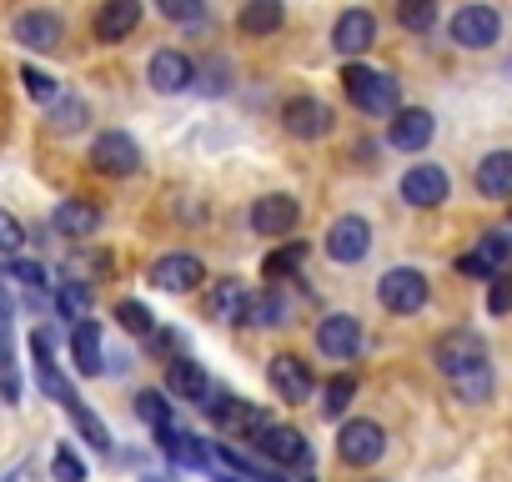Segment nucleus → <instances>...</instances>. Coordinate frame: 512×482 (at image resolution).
Listing matches in <instances>:
<instances>
[{
  "mask_svg": "<svg viewBox=\"0 0 512 482\" xmlns=\"http://www.w3.org/2000/svg\"><path fill=\"white\" fill-rule=\"evenodd\" d=\"M342 91H347V101H352L357 111H367V116H392V111H397V81L382 76V71H372V66H362V61H347Z\"/></svg>",
  "mask_w": 512,
  "mask_h": 482,
  "instance_id": "nucleus-1",
  "label": "nucleus"
},
{
  "mask_svg": "<svg viewBox=\"0 0 512 482\" xmlns=\"http://www.w3.org/2000/svg\"><path fill=\"white\" fill-rule=\"evenodd\" d=\"M211 397V392H206ZM211 417H216V427L221 432H236V442H256L267 427H272V412H262L256 402H241V397H211V402H201Z\"/></svg>",
  "mask_w": 512,
  "mask_h": 482,
  "instance_id": "nucleus-2",
  "label": "nucleus"
},
{
  "mask_svg": "<svg viewBox=\"0 0 512 482\" xmlns=\"http://www.w3.org/2000/svg\"><path fill=\"white\" fill-rule=\"evenodd\" d=\"M377 302L392 312V317H412L427 307V277L417 267H392L382 282H377Z\"/></svg>",
  "mask_w": 512,
  "mask_h": 482,
  "instance_id": "nucleus-3",
  "label": "nucleus"
},
{
  "mask_svg": "<svg viewBox=\"0 0 512 482\" xmlns=\"http://www.w3.org/2000/svg\"><path fill=\"white\" fill-rule=\"evenodd\" d=\"M497 36H502V16L487 6V0H477V6H462V11L452 16V41H457L462 51H492Z\"/></svg>",
  "mask_w": 512,
  "mask_h": 482,
  "instance_id": "nucleus-4",
  "label": "nucleus"
},
{
  "mask_svg": "<svg viewBox=\"0 0 512 482\" xmlns=\"http://www.w3.org/2000/svg\"><path fill=\"white\" fill-rule=\"evenodd\" d=\"M432 362H437V372H442V377H457V372H467V367L487 362V342H482L477 332H467V327H452V332H442V337H437Z\"/></svg>",
  "mask_w": 512,
  "mask_h": 482,
  "instance_id": "nucleus-5",
  "label": "nucleus"
},
{
  "mask_svg": "<svg viewBox=\"0 0 512 482\" xmlns=\"http://www.w3.org/2000/svg\"><path fill=\"white\" fill-rule=\"evenodd\" d=\"M91 166L101 176H136L141 171V146L126 131H101L91 141Z\"/></svg>",
  "mask_w": 512,
  "mask_h": 482,
  "instance_id": "nucleus-6",
  "label": "nucleus"
},
{
  "mask_svg": "<svg viewBox=\"0 0 512 482\" xmlns=\"http://www.w3.org/2000/svg\"><path fill=\"white\" fill-rule=\"evenodd\" d=\"M337 452H342V462H352V467H372V462L387 452V432H382L372 417H357V422L342 427Z\"/></svg>",
  "mask_w": 512,
  "mask_h": 482,
  "instance_id": "nucleus-7",
  "label": "nucleus"
},
{
  "mask_svg": "<svg viewBox=\"0 0 512 482\" xmlns=\"http://www.w3.org/2000/svg\"><path fill=\"white\" fill-rule=\"evenodd\" d=\"M282 126H287V136H297V141H317V136L332 131V106L317 101V96H292V101L282 106Z\"/></svg>",
  "mask_w": 512,
  "mask_h": 482,
  "instance_id": "nucleus-8",
  "label": "nucleus"
},
{
  "mask_svg": "<svg viewBox=\"0 0 512 482\" xmlns=\"http://www.w3.org/2000/svg\"><path fill=\"white\" fill-rule=\"evenodd\" d=\"M367 252H372V226H367L362 216H337L332 231H327V257L342 262V267H352V262H362Z\"/></svg>",
  "mask_w": 512,
  "mask_h": 482,
  "instance_id": "nucleus-9",
  "label": "nucleus"
},
{
  "mask_svg": "<svg viewBox=\"0 0 512 482\" xmlns=\"http://www.w3.org/2000/svg\"><path fill=\"white\" fill-rule=\"evenodd\" d=\"M447 191H452V181H447V171H442V166H432V161H422V166H412V171L402 176V201H407V206H417V211L442 206V201H447Z\"/></svg>",
  "mask_w": 512,
  "mask_h": 482,
  "instance_id": "nucleus-10",
  "label": "nucleus"
},
{
  "mask_svg": "<svg viewBox=\"0 0 512 482\" xmlns=\"http://www.w3.org/2000/svg\"><path fill=\"white\" fill-rule=\"evenodd\" d=\"M151 282H156L161 292H196V287L206 282V267H201V257H191V252H171V257H156V262H151Z\"/></svg>",
  "mask_w": 512,
  "mask_h": 482,
  "instance_id": "nucleus-11",
  "label": "nucleus"
},
{
  "mask_svg": "<svg viewBox=\"0 0 512 482\" xmlns=\"http://www.w3.org/2000/svg\"><path fill=\"white\" fill-rule=\"evenodd\" d=\"M11 36H16L26 51H56V46L66 41V26H61L56 11H21L16 26H11Z\"/></svg>",
  "mask_w": 512,
  "mask_h": 482,
  "instance_id": "nucleus-12",
  "label": "nucleus"
},
{
  "mask_svg": "<svg viewBox=\"0 0 512 482\" xmlns=\"http://www.w3.org/2000/svg\"><path fill=\"white\" fill-rule=\"evenodd\" d=\"M507 262H512V241H507V231H487L477 247L457 262V272H462V277H497Z\"/></svg>",
  "mask_w": 512,
  "mask_h": 482,
  "instance_id": "nucleus-13",
  "label": "nucleus"
},
{
  "mask_svg": "<svg viewBox=\"0 0 512 482\" xmlns=\"http://www.w3.org/2000/svg\"><path fill=\"white\" fill-rule=\"evenodd\" d=\"M372 41H377V16H372V11L352 6V11H342V16H337V26H332V46H337L347 61H352V56H362Z\"/></svg>",
  "mask_w": 512,
  "mask_h": 482,
  "instance_id": "nucleus-14",
  "label": "nucleus"
},
{
  "mask_svg": "<svg viewBox=\"0 0 512 482\" xmlns=\"http://www.w3.org/2000/svg\"><path fill=\"white\" fill-rule=\"evenodd\" d=\"M432 131H437L432 111H422V106H397V111H392V126H387V141H392L397 151H422V146L432 141Z\"/></svg>",
  "mask_w": 512,
  "mask_h": 482,
  "instance_id": "nucleus-15",
  "label": "nucleus"
},
{
  "mask_svg": "<svg viewBox=\"0 0 512 482\" xmlns=\"http://www.w3.org/2000/svg\"><path fill=\"white\" fill-rule=\"evenodd\" d=\"M267 377H272V387H277L282 402H307L312 397V367L297 352H277L272 367H267Z\"/></svg>",
  "mask_w": 512,
  "mask_h": 482,
  "instance_id": "nucleus-16",
  "label": "nucleus"
},
{
  "mask_svg": "<svg viewBox=\"0 0 512 482\" xmlns=\"http://www.w3.org/2000/svg\"><path fill=\"white\" fill-rule=\"evenodd\" d=\"M136 26H141V0H101V11H96V21H91L96 41H106V46L126 41Z\"/></svg>",
  "mask_w": 512,
  "mask_h": 482,
  "instance_id": "nucleus-17",
  "label": "nucleus"
},
{
  "mask_svg": "<svg viewBox=\"0 0 512 482\" xmlns=\"http://www.w3.org/2000/svg\"><path fill=\"white\" fill-rule=\"evenodd\" d=\"M146 81H151V91L176 96V91H186V86L196 81V66H191L181 51H156V56L146 61Z\"/></svg>",
  "mask_w": 512,
  "mask_h": 482,
  "instance_id": "nucleus-18",
  "label": "nucleus"
},
{
  "mask_svg": "<svg viewBox=\"0 0 512 482\" xmlns=\"http://www.w3.org/2000/svg\"><path fill=\"white\" fill-rule=\"evenodd\" d=\"M317 347H322L327 357H357V347H362V322L347 317V312H332L327 322H317Z\"/></svg>",
  "mask_w": 512,
  "mask_h": 482,
  "instance_id": "nucleus-19",
  "label": "nucleus"
},
{
  "mask_svg": "<svg viewBox=\"0 0 512 482\" xmlns=\"http://www.w3.org/2000/svg\"><path fill=\"white\" fill-rule=\"evenodd\" d=\"M297 216H302V206L292 196H282V191L277 196H262V201L251 206V226L262 231V236H287L297 226Z\"/></svg>",
  "mask_w": 512,
  "mask_h": 482,
  "instance_id": "nucleus-20",
  "label": "nucleus"
},
{
  "mask_svg": "<svg viewBox=\"0 0 512 482\" xmlns=\"http://www.w3.org/2000/svg\"><path fill=\"white\" fill-rule=\"evenodd\" d=\"M256 447H262L277 467H302V462L312 457V452H307V437H302L297 427H277V422L256 437Z\"/></svg>",
  "mask_w": 512,
  "mask_h": 482,
  "instance_id": "nucleus-21",
  "label": "nucleus"
},
{
  "mask_svg": "<svg viewBox=\"0 0 512 482\" xmlns=\"http://www.w3.org/2000/svg\"><path fill=\"white\" fill-rule=\"evenodd\" d=\"M206 312H211V322H246L251 317V292L236 277H221L206 297Z\"/></svg>",
  "mask_w": 512,
  "mask_h": 482,
  "instance_id": "nucleus-22",
  "label": "nucleus"
},
{
  "mask_svg": "<svg viewBox=\"0 0 512 482\" xmlns=\"http://www.w3.org/2000/svg\"><path fill=\"white\" fill-rule=\"evenodd\" d=\"M51 226H56L61 236H71V241H86V236L101 226V211H96V201H86V196H71V201H61V206H56Z\"/></svg>",
  "mask_w": 512,
  "mask_h": 482,
  "instance_id": "nucleus-23",
  "label": "nucleus"
},
{
  "mask_svg": "<svg viewBox=\"0 0 512 482\" xmlns=\"http://www.w3.org/2000/svg\"><path fill=\"white\" fill-rule=\"evenodd\" d=\"M282 21H287V0H246L236 16L241 36H277Z\"/></svg>",
  "mask_w": 512,
  "mask_h": 482,
  "instance_id": "nucleus-24",
  "label": "nucleus"
},
{
  "mask_svg": "<svg viewBox=\"0 0 512 482\" xmlns=\"http://www.w3.org/2000/svg\"><path fill=\"white\" fill-rule=\"evenodd\" d=\"M166 387H171L176 397H186V402H201V397L211 392V377H206V367H201L196 357H171V362H166Z\"/></svg>",
  "mask_w": 512,
  "mask_h": 482,
  "instance_id": "nucleus-25",
  "label": "nucleus"
},
{
  "mask_svg": "<svg viewBox=\"0 0 512 482\" xmlns=\"http://www.w3.org/2000/svg\"><path fill=\"white\" fill-rule=\"evenodd\" d=\"M477 191L482 196H492V201H502V196H512V151H487L482 161H477Z\"/></svg>",
  "mask_w": 512,
  "mask_h": 482,
  "instance_id": "nucleus-26",
  "label": "nucleus"
},
{
  "mask_svg": "<svg viewBox=\"0 0 512 482\" xmlns=\"http://www.w3.org/2000/svg\"><path fill=\"white\" fill-rule=\"evenodd\" d=\"M156 442H161V452L176 462V467H206L211 462V452H206V442L201 437H191V432H176V427H156Z\"/></svg>",
  "mask_w": 512,
  "mask_h": 482,
  "instance_id": "nucleus-27",
  "label": "nucleus"
},
{
  "mask_svg": "<svg viewBox=\"0 0 512 482\" xmlns=\"http://www.w3.org/2000/svg\"><path fill=\"white\" fill-rule=\"evenodd\" d=\"M71 357H76V372L81 377H96L106 362H101V327L91 322V317H81L76 322V332H71Z\"/></svg>",
  "mask_w": 512,
  "mask_h": 482,
  "instance_id": "nucleus-28",
  "label": "nucleus"
},
{
  "mask_svg": "<svg viewBox=\"0 0 512 482\" xmlns=\"http://www.w3.org/2000/svg\"><path fill=\"white\" fill-rule=\"evenodd\" d=\"M447 387L457 392V402H487L492 397V367L487 362H477V367H467V372H457V377H447Z\"/></svg>",
  "mask_w": 512,
  "mask_h": 482,
  "instance_id": "nucleus-29",
  "label": "nucleus"
},
{
  "mask_svg": "<svg viewBox=\"0 0 512 482\" xmlns=\"http://www.w3.org/2000/svg\"><path fill=\"white\" fill-rule=\"evenodd\" d=\"M86 126V101L81 96H56L51 101V131L56 136H76Z\"/></svg>",
  "mask_w": 512,
  "mask_h": 482,
  "instance_id": "nucleus-30",
  "label": "nucleus"
},
{
  "mask_svg": "<svg viewBox=\"0 0 512 482\" xmlns=\"http://www.w3.org/2000/svg\"><path fill=\"white\" fill-rule=\"evenodd\" d=\"M211 452H216V457H221V462H226L231 472H241V477H251V482H282L277 462H272V467H262V462H251V457H241V452H236V447H226V442H216Z\"/></svg>",
  "mask_w": 512,
  "mask_h": 482,
  "instance_id": "nucleus-31",
  "label": "nucleus"
},
{
  "mask_svg": "<svg viewBox=\"0 0 512 482\" xmlns=\"http://www.w3.org/2000/svg\"><path fill=\"white\" fill-rule=\"evenodd\" d=\"M302 262H307V241H287L282 252H272V257L262 262V272H267V282H287Z\"/></svg>",
  "mask_w": 512,
  "mask_h": 482,
  "instance_id": "nucleus-32",
  "label": "nucleus"
},
{
  "mask_svg": "<svg viewBox=\"0 0 512 482\" xmlns=\"http://www.w3.org/2000/svg\"><path fill=\"white\" fill-rule=\"evenodd\" d=\"M66 412H71V422L81 427V437H86V442H91L96 452H111V432H106V422H101V417H96V412H91L86 402H71Z\"/></svg>",
  "mask_w": 512,
  "mask_h": 482,
  "instance_id": "nucleus-33",
  "label": "nucleus"
},
{
  "mask_svg": "<svg viewBox=\"0 0 512 482\" xmlns=\"http://www.w3.org/2000/svg\"><path fill=\"white\" fill-rule=\"evenodd\" d=\"M201 96H226V86H231V61H201L196 66V81H191Z\"/></svg>",
  "mask_w": 512,
  "mask_h": 482,
  "instance_id": "nucleus-34",
  "label": "nucleus"
},
{
  "mask_svg": "<svg viewBox=\"0 0 512 482\" xmlns=\"http://www.w3.org/2000/svg\"><path fill=\"white\" fill-rule=\"evenodd\" d=\"M397 26L432 31L437 26V0H397Z\"/></svg>",
  "mask_w": 512,
  "mask_h": 482,
  "instance_id": "nucleus-35",
  "label": "nucleus"
},
{
  "mask_svg": "<svg viewBox=\"0 0 512 482\" xmlns=\"http://www.w3.org/2000/svg\"><path fill=\"white\" fill-rule=\"evenodd\" d=\"M282 317H287V302L277 297V292H262V297H251V327H282Z\"/></svg>",
  "mask_w": 512,
  "mask_h": 482,
  "instance_id": "nucleus-36",
  "label": "nucleus"
},
{
  "mask_svg": "<svg viewBox=\"0 0 512 482\" xmlns=\"http://www.w3.org/2000/svg\"><path fill=\"white\" fill-rule=\"evenodd\" d=\"M21 86H26V96H31V101H41V106H51V101L61 96L56 76H46V71H36V66H21Z\"/></svg>",
  "mask_w": 512,
  "mask_h": 482,
  "instance_id": "nucleus-37",
  "label": "nucleus"
},
{
  "mask_svg": "<svg viewBox=\"0 0 512 482\" xmlns=\"http://www.w3.org/2000/svg\"><path fill=\"white\" fill-rule=\"evenodd\" d=\"M352 397H357V382H352V377H332L327 392H322V412H327V417H342V412L352 407Z\"/></svg>",
  "mask_w": 512,
  "mask_h": 482,
  "instance_id": "nucleus-38",
  "label": "nucleus"
},
{
  "mask_svg": "<svg viewBox=\"0 0 512 482\" xmlns=\"http://www.w3.org/2000/svg\"><path fill=\"white\" fill-rule=\"evenodd\" d=\"M136 417H141L146 427H171V402H166L161 392H141V397H136Z\"/></svg>",
  "mask_w": 512,
  "mask_h": 482,
  "instance_id": "nucleus-39",
  "label": "nucleus"
},
{
  "mask_svg": "<svg viewBox=\"0 0 512 482\" xmlns=\"http://www.w3.org/2000/svg\"><path fill=\"white\" fill-rule=\"evenodd\" d=\"M51 472H56V482H86V462L76 457V447H71V442H61V447H56Z\"/></svg>",
  "mask_w": 512,
  "mask_h": 482,
  "instance_id": "nucleus-40",
  "label": "nucleus"
},
{
  "mask_svg": "<svg viewBox=\"0 0 512 482\" xmlns=\"http://www.w3.org/2000/svg\"><path fill=\"white\" fill-rule=\"evenodd\" d=\"M56 307H61L71 322H81V317H86V307H91V287H86V282H66V287H61V297H56Z\"/></svg>",
  "mask_w": 512,
  "mask_h": 482,
  "instance_id": "nucleus-41",
  "label": "nucleus"
},
{
  "mask_svg": "<svg viewBox=\"0 0 512 482\" xmlns=\"http://www.w3.org/2000/svg\"><path fill=\"white\" fill-rule=\"evenodd\" d=\"M156 11L166 21H176V26H191V21L206 16V0H156Z\"/></svg>",
  "mask_w": 512,
  "mask_h": 482,
  "instance_id": "nucleus-42",
  "label": "nucleus"
},
{
  "mask_svg": "<svg viewBox=\"0 0 512 482\" xmlns=\"http://www.w3.org/2000/svg\"><path fill=\"white\" fill-rule=\"evenodd\" d=\"M26 247V226L11 216V211H0V252H6V257H16Z\"/></svg>",
  "mask_w": 512,
  "mask_h": 482,
  "instance_id": "nucleus-43",
  "label": "nucleus"
},
{
  "mask_svg": "<svg viewBox=\"0 0 512 482\" xmlns=\"http://www.w3.org/2000/svg\"><path fill=\"white\" fill-rule=\"evenodd\" d=\"M116 322H121L126 332H136V337L151 332V312H146L141 302H121V307H116Z\"/></svg>",
  "mask_w": 512,
  "mask_h": 482,
  "instance_id": "nucleus-44",
  "label": "nucleus"
},
{
  "mask_svg": "<svg viewBox=\"0 0 512 482\" xmlns=\"http://www.w3.org/2000/svg\"><path fill=\"white\" fill-rule=\"evenodd\" d=\"M11 277H16L21 287H31V292H41V287H46V272H41L36 262H16V257H11Z\"/></svg>",
  "mask_w": 512,
  "mask_h": 482,
  "instance_id": "nucleus-45",
  "label": "nucleus"
},
{
  "mask_svg": "<svg viewBox=\"0 0 512 482\" xmlns=\"http://www.w3.org/2000/svg\"><path fill=\"white\" fill-rule=\"evenodd\" d=\"M487 312H492V317L512 312V282H507V277H497V282H492V292H487Z\"/></svg>",
  "mask_w": 512,
  "mask_h": 482,
  "instance_id": "nucleus-46",
  "label": "nucleus"
},
{
  "mask_svg": "<svg viewBox=\"0 0 512 482\" xmlns=\"http://www.w3.org/2000/svg\"><path fill=\"white\" fill-rule=\"evenodd\" d=\"M0 372H11V307L0 297Z\"/></svg>",
  "mask_w": 512,
  "mask_h": 482,
  "instance_id": "nucleus-47",
  "label": "nucleus"
},
{
  "mask_svg": "<svg viewBox=\"0 0 512 482\" xmlns=\"http://www.w3.org/2000/svg\"><path fill=\"white\" fill-rule=\"evenodd\" d=\"M216 482H251V477H241V472H216Z\"/></svg>",
  "mask_w": 512,
  "mask_h": 482,
  "instance_id": "nucleus-48",
  "label": "nucleus"
}]
</instances>
